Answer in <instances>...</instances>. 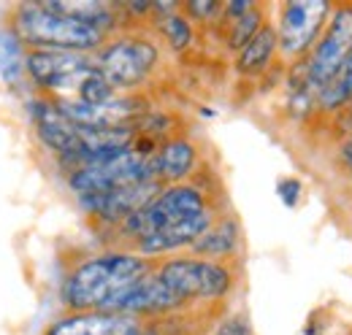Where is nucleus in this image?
I'll list each match as a JSON object with an SVG mask.
<instances>
[{
    "instance_id": "nucleus-19",
    "label": "nucleus",
    "mask_w": 352,
    "mask_h": 335,
    "mask_svg": "<svg viewBox=\"0 0 352 335\" xmlns=\"http://www.w3.org/2000/svg\"><path fill=\"white\" fill-rule=\"evenodd\" d=\"M179 11L195 14L198 22H209V19H217V14H222V3H212V0H206V3H201V0H195V3H179Z\"/></svg>"
},
{
    "instance_id": "nucleus-5",
    "label": "nucleus",
    "mask_w": 352,
    "mask_h": 335,
    "mask_svg": "<svg viewBox=\"0 0 352 335\" xmlns=\"http://www.w3.org/2000/svg\"><path fill=\"white\" fill-rule=\"evenodd\" d=\"M160 62L157 43L138 33H125L114 41H106L98 49L95 65L100 76L114 89H133L144 84Z\"/></svg>"
},
{
    "instance_id": "nucleus-13",
    "label": "nucleus",
    "mask_w": 352,
    "mask_h": 335,
    "mask_svg": "<svg viewBox=\"0 0 352 335\" xmlns=\"http://www.w3.org/2000/svg\"><path fill=\"white\" fill-rule=\"evenodd\" d=\"M222 25V36L228 41V49H244L247 43L258 36L263 27V5L261 3H222V16H217Z\"/></svg>"
},
{
    "instance_id": "nucleus-11",
    "label": "nucleus",
    "mask_w": 352,
    "mask_h": 335,
    "mask_svg": "<svg viewBox=\"0 0 352 335\" xmlns=\"http://www.w3.org/2000/svg\"><path fill=\"white\" fill-rule=\"evenodd\" d=\"M33 122L49 149H54L63 160H71L74 170L82 165L85 149H82V135L79 125H74L57 106L54 100H38L33 103Z\"/></svg>"
},
{
    "instance_id": "nucleus-22",
    "label": "nucleus",
    "mask_w": 352,
    "mask_h": 335,
    "mask_svg": "<svg viewBox=\"0 0 352 335\" xmlns=\"http://www.w3.org/2000/svg\"><path fill=\"white\" fill-rule=\"evenodd\" d=\"M342 82H344V86H347V95H350V103H352V51L350 57H347V62H344V68H342Z\"/></svg>"
},
{
    "instance_id": "nucleus-1",
    "label": "nucleus",
    "mask_w": 352,
    "mask_h": 335,
    "mask_svg": "<svg viewBox=\"0 0 352 335\" xmlns=\"http://www.w3.org/2000/svg\"><path fill=\"white\" fill-rule=\"evenodd\" d=\"M214 224V209L206 192L195 184H174L160 189L141 211L120 222L133 251L141 257H155L166 251L192 246Z\"/></svg>"
},
{
    "instance_id": "nucleus-10",
    "label": "nucleus",
    "mask_w": 352,
    "mask_h": 335,
    "mask_svg": "<svg viewBox=\"0 0 352 335\" xmlns=\"http://www.w3.org/2000/svg\"><path fill=\"white\" fill-rule=\"evenodd\" d=\"M144 319L120 311H68L46 325L44 335H138Z\"/></svg>"
},
{
    "instance_id": "nucleus-21",
    "label": "nucleus",
    "mask_w": 352,
    "mask_h": 335,
    "mask_svg": "<svg viewBox=\"0 0 352 335\" xmlns=\"http://www.w3.org/2000/svg\"><path fill=\"white\" fill-rule=\"evenodd\" d=\"M214 335H255V333H252V325H250V319L244 314H233V316H228L220 327H217Z\"/></svg>"
},
{
    "instance_id": "nucleus-23",
    "label": "nucleus",
    "mask_w": 352,
    "mask_h": 335,
    "mask_svg": "<svg viewBox=\"0 0 352 335\" xmlns=\"http://www.w3.org/2000/svg\"><path fill=\"white\" fill-rule=\"evenodd\" d=\"M342 157H344V165L352 170V135H350V141L344 143V152H342Z\"/></svg>"
},
{
    "instance_id": "nucleus-3",
    "label": "nucleus",
    "mask_w": 352,
    "mask_h": 335,
    "mask_svg": "<svg viewBox=\"0 0 352 335\" xmlns=\"http://www.w3.org/2000/svg\"><path fill=\"white\" fill-rule=\"evenodd\" d=\"M8 33L30 49L82 54L100 49L109 36L85 19L54 8V3H16L8 16Z\"/></svg>"
},
{
    "instance_id": "nucleus-8",
    "label": "nucleus",
    "mask_w": 352,
    "mask_h": 335,
    "mask_svg": "<svg viewBox=\"0 0 352 335\" xmlns=\"http://www.w3.org/2000/svg\"><path fill=\"white\" fill-rule=\"evenodd\" d=\"M279 49L287 57H301L314 49L328 27L333 3L328 0H290L279 5Z\"/></svg>"
},
{
    "instance_id": "nucleus-18",
    "label": "nucleus",
    "mask_w": 352,
    "mask_h": 335,
    "mask_svg": "<svg viewBox=\"0 0 352 335\" xmlns=\"http://www.w3.org/2000/svg\"><path fill=\"white\" fill-rule=\"evenodd\" d=\"M22 65V49H19V41L8 33V36H0V71L6 76H14Z\"/></svg>"
},
{
    "instance_id": "nucleus-4",
    "label": "nucleus",
    "mask_w": 352,
    "mask_h": 335,
    "mask_svg": "<svg viewBox=\"0 0 352 335\" xmlns=\"http://www.w3.org/2000/svg\"><path fill=\"white\" fill-rule=\"evenodd\" d=\"M160 281L179 297L182 305L195 300H220L233 287V270L222 259H204V257H179L157 265Z\"/></svg>"
},
{
    "instance_id": "nucleus-2",
    "label": "nucleus",
    "mask_w": 352,
    "mask_h": 335,
    "mask_svg": "<svg viewBox=\"0 0 352 335\" xmlns=\"http://www.w3.org/2000/svg\"><path fill=\"white\" fill-rule=\"evenodd\" d=\"M157 265L135 251H103L79 262L63 281L68 311H109L131 287L146 279Z\"/></svg>"
},
{
    "instance_id": "nucleus-17",
    "label": "nucleus",
    "mask_w": 352,
    "mask_h": 335,
    "mask_svg": "<svg viewBox=\"0 0 352 335\" xmlns=\"http://www.w3.org/2000/svg\"><path fill=\"white\" fill-rule=\"evenodd\" d=\"M157 27H160L163 38L171 43V49H176V51H182V49H187L192 43V27H190L184 14L174 11V14L163 16V19H157Z\"/></svg>"
},
{
    "instance_id": "nucleus-14",
    "label": "nucleus",
    "mask_w": 352,
    "mask_h": 335,
    "mask_svg": "<svg viewBox=\"0 0 352 335\" xmlns=\"http://www.w3.org/2000/svg\"><path fill=\"white\" fill-rule=\"evenodd\" d=\"M239 241H241L239 222L233 216H225V219H217L190 249L204 259H222L225 262L228 257H233V251L239 249Z\"/></svg>"
},
{
    "instance_id": "nucleus-7",
    "label": "nucleus",
    "mask_w": 352,
    "mask_h": 335,
    "mask_svg": "<svg viewBox=\"0 0 352 335\" xmlns=\"http://www.w3.org/2000/svg\"><path fill=\"white\" fill-rule=\"evenodd\" d=\"M144 181H155L152 178V160L135 154L133 149L122 152V154H114L109 160H100V163L76 168L68 178L71 189L76 195H82V200L122 189V187L144 184Z\"/></svg>"
},
{
    "instance_id": "nucleus-16",
    "label": "nucleus",
    "mask_w": 352,
    "mask_h": 335,
    "mask_svg": "<svg viewBox=\"0 0 352 335\" xmlns=\"http://www.w3.org/2000/svg\"><path fill=\"white\" fill-rule=\"evenodd\" d=\"M114 97H117V89L106 82V79L100 76V71L95 68V71H89L87 76L82 79V84L76 86V97H74V100L87 103V106H103V103H109V100H114Z\"/></svg>"
},
{
    "instance_id": "nucleus-9",
    "label": "nucleus",
    "mask_w": 352,
    "mask_h": 335,
    "mask_svg": "<svg viewBox=\"0 0 352 335\" xmlns=\"http://www.w3.org/2000/svg\"><path fill=\"white\" fill-rule=\"evenodd\" d=\"M25 68L33 82L44 89H76L89 71H95V60L82 51H54V49H30L25 57Z\"/></svg>"
},
{
    "instance_id": "nucleus-20",
    "label": "nucleus",
    "mask_w": 352,
    "mask_h": 335,
    "mask_svg": "<svg viewBox=\"0 0 352 335\" xmlns=\"http://www.w3.org/2000/svg\"><path fill=\"white\" fill-rule=\"evenodd\" d=\"M276 195L282 198V203H285L287 209H296V206H298V198H301V181L293 178V176L279 178V181H276Z\"/></svg>"
},
{
    "instance_id": "nucleus-6",
    "label": "nucleus",
    "mask_w": 352,
    "mask_h": 335,
    "mask_svg": "<svg viewBox=\"0 0 352 335\" xmlns=\"http://www.w3.org/2000/svg\"><path fill=\"white\" fill-rule=\"evenodd\" d=\"M352 51V3H333L328 27L322 30L320 41L309 51V60L304 62L309 89L317 92L331 84L344 68Z\"/></svg>"
},
{
    "instance_id": "nucleus-15",
    "label": "nucleus",
    "mask_w": 352,
    "mask_h": 335,
    "mask_svg": "<svg viewBox=\"0 0 352 335\" xmlns=\"http://www.w3.org/2000/svg\"><path fill=\"white\" fill-rule=\"evenodd\" d=\"M279 49V36H276V27L263 25L258 30V36L247 43L241 51H239V60H236V71L241 76H258L263 73L265 68L271 65L274 54Z\"/></svg>"
},
{
    "instance_id": "nucleus-12",
    "label": "nucleus",
    "mask_w": 352,
    "mask_h": 335,
    "mask_svg": "<svg viewBox=\"0 0 352 335\" xmlns=\"http://www.w3.org/2000/svg\"><path fill=\"white\" fill-rule=\"evenodd\" d=\"M198 163V152L187 138H168L160 143V149L152 157V178L163 187L184 184V178L192 173Z\"/></svg>"
}]
</instances>
